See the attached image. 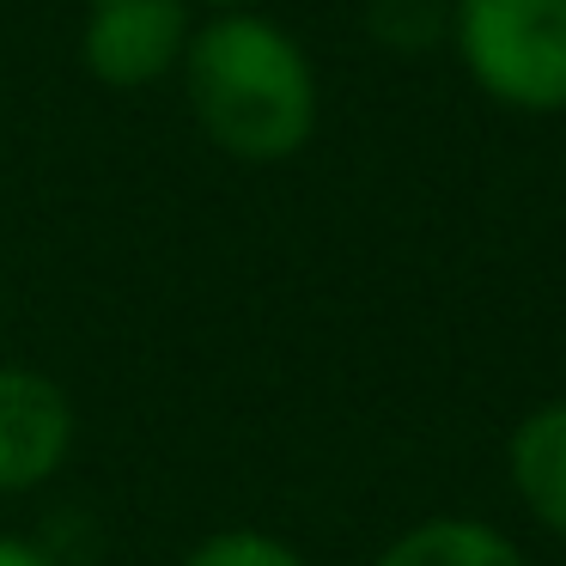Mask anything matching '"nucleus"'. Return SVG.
Here are the masks:
<instances>
[{"mask_svg": "<svg viewBox=\"0 0 566 566\" xmlns=\"http://www.w3.org/2000/svg\"><path fill=\"white\" fill-rule=\"evenodd\" d=\"M184 98L208 147L238 165H286L317 135V67L269 13H213L189 31Z\"/></svg>", "mask_w": 566, "mask_h": 566, "instance_id": "f257e3e1", "label": "nucleus"}, {"mask_svg": "<svg viewBox=\"0 0 566 566\" xmlns=\"http://www.w3.org/2000/svg\"><path fill=\"white\" fill-rule=\"evenodd\" d=\"M444 38L481 98L524 116L566 111V0H451Z\"/></svg>", "mask_w": 566, "mask_h": 566, "instance_id": "f03ea898", "label": "nucleus"}, {"mask_svg": "<svg viewBox=\"0 0 566 566\" xmlns=\"http://www.w3.org/2000/svg\"><path fill=\"white\" fill-rule=\"evenodd\" d=\"M189 0H92L80 25V62L104 92H147L184 67Z\"/></svg>", "mask_w": 566, "mask_h": 566, "instance_id": "7ed1b4c3", "label": "nucleus"}, {"mask_svg": "<svg viewBox=\"0 0 566 566\" xmlns=\"http://www.w3.org/2000/svg\"><path fill=\"white\" fill-rule=\"evenodd\" d=\"M80 415L62 378L19 359H0V500L50 488L67 469Z\"/></svg>", "mask_w": 566, "mask_h": 566, "instance_id": "20e7f679", "label": "nucleus"}, {"mask_svg": "<svg viewBox=\"0 0 566 566\" xmlns=\"http://www.w3.org/2000/svg\"><path fill=\"white\" fill-rule=\"evenodd\" d=\"M505 469H512L517 500L530 505L536 524L566 536V402H542L524 415L505 444Z\"/></svg>", "mask_w": 566, "mask_h": 566, "instance_id": "39448f33", "label": "nucleus"}, {"mask_svg": "<svg viewBox=\"0 0 566 566\" xmlns=\"http://www.w3.org/2000/svg\"><path fill=\"white\" fill-rule=\"evenodd\" d=\"M371 566H530L505 530L481 524V517H427V524L402 530Z\"/></svg>", "mask_w": 566, "mask_h": 566, "instance_id": "423d86ee", "label": "nucleus"}, {"mask_svg": "<svg viewBox=\"0 0 566 566\" xmlns=\"http://www.w3.org/2000/svg\"><path fill=\"white\" fill-rule=\"evenodd\" d=\"M177 566H305V554H298L286 536H274V530L238 524V530H213V536H201Z\"/></svg>", "mask_w": 566, "mask_h": 566, "instance_id": "0eeeda50", "label": "nucleus"}, {"mask_svg": "<svg viewBox=\"0 0 566 566\" xmlns=\"http://www.w3.org/2000/svg\"><path fill=\"white\" fill-rule=\"evenodd\" d=\"M444 25H451V7L439 0H371V31L390 50H427Z\"/></svg>", "mask_w": 566, "mask_h": 566, "instance_id": "6e6552de", "label": "nucleus"}, {"mask_svg": "<svg viewBox=\"0 0 566 566\" xmlns=\"http://www.w3.org/2000/svg\"><path fill=\"white\" fill-rule=\"evenodd\" d=\"M0 566H62L43 542L31 536H13V530H0Z\"/></svg>", "mask_w": 566, "mask_h": 566, "instance_id": "1a4fd4ad", "label": "nucleus"}, {"mask_svg": "<svg viewBox=\"0 0 566 566\" xmlns=\"http://www.w3.org/2000/svg\"><path fill=\"white\" fill-rule=\"evenodd\" d=\"M189 7H208V13H256L262 0H189Z\"/></svg>", "mask_w": 566, "mask_h": 566, "instance_id": "9d476101", "label": "nucleus"}]
</instances>
